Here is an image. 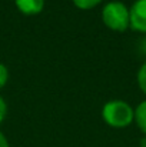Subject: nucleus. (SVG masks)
I'll return each mask as SVG.
<instances>
[{"label": "nucleus", "mask_w": 146, "mask_h": 147, "mask_svg": "<svg viewBox=\"0 0 146 147\" xmlns=\"http://www.w3.org/2000/svg\"><path fill=\"white\" fill-rule=\"evenodd\" d=\"M102 119L105 123L115 129L128 127L135 119V110L123 100H110L102 109Z\"/></svg>", "instance_id": "f257e3e1"}, {"label": "nucleus", "mask_w": 146, "mask_h": 147, "mask_svg": "<svg viewBox=\"0 0 146 147\" xmlns=\"http://www.w3.org/2000/svg\"><path fill=\"white\" fill-rule=\"evenodd\" d=\"M102 20L105 26L113 32H125L130 27L129 9L122 1H109L102 10Z\"/></svg>", "instance_id": "f03ea898"}, {"label": "nucleus", "mask_w": 146, "mask_h": 147, "mask_svg": "<svg viewBox=\"0 0 146 147\" xmlns=\"http://www.w3.org/2000/svg\"><path fill=\"white\" fill-rule=\"evenodd\" d=\"M130 27L136 32L146 33V0H136L129 9Z\"/></svg>", "instance_id": "7ed1b4c3"}, {"label": "nucleus", "mask_w": 146, "mask_h": 147, "mask_svg": "<svg viewBox=\"0 0 146 147\" xmlns=\"http://www.w3.org/2000/svg\"><path fill=\"white\" fill-rule=\"evenodd\" d=\"M14 3L20 13L26 16H35L43 10L46 0H14Z\"/></svg>", "instance_id": "20e7f679"}, {"label": "nucleus", "mask_w": 146, "mask_h": 147, "mask_svg": "<svg viewBox=\"0 0 146 147\" xmlns=\"http://www.w3.org/2000/svg\"><path fill=\"white\" fill-rule=\"evenodd\" d=\"M133 121L138 124V127L141 129V131L146 134V100L141 101L136 109H135V119Z\"/></svg>", "instance_id": "39448f33"}, {"label": "nucleus", "mask_w": 146, "mask_h": 147, "mask_svg": "<svg viewBox=\"0 0 146 147\" xmlns=\"http://www.w3.org/2000/svg\"><path fill=\"white\" fill-rule=\"evenodd\" d=\"M73 4L82 10H89V9H93L96 7L99 3H102V0H72Z\"/></svg>", "instance_id": "423d86ee"}, {"label": "nucleus", "mask_w": 146, "mask_h": 147, "mask_svg": "<svg viewBox=\"0 0 146 147\" xmlns=\"http://www.w3.org/2000/svg\"><path fill=\"white\" fill-rule=\"evenodd\" d=\"M138 86L146 94V61L141 66V69L138 71Z\"/></svg>", "instance_id": "0eeeda50"}, {"label": "nucleus", "mask_w": 146, "mask_h": 147, "mask_svg": "<svg viewBox=\"0 0 146 147\" xmlns=\"http://www.w3.org/2000/svg\"><path fill=\"white\" fill-rule=\"evenodd\" d=\"M7 80H9V70L3 63H0V89L6 86Z\"/></svg>", "instance_id": "6e6552de"}, {"label": "nucleus", "mask_w": 146, "mask_h": 147, "mask_svg": "<svg viewBox=\"0 0 146 147\" xmlns=\"http://www.w3.org/2000/svg\"><path fill=\"white\" fill-rule=\"evenodd\" d=\"M6 113H7V104H6L4 98L0 96V123L4 120V117H6Z\"/></svg>", "instance_id": "1a4fd4ad"}, {"label": "nucleus", "mask_w": 146, "mask_h": 147, "mask_svg": "<svg viewBox=\"0 0 146 147\" xmlns=\"http://www.w3.org/2000/svg\"><path fill=\"white\" fill-rule=\"evenodd\" d=\"M0 147H10L9 146V142H7V139H6V136L0 131Z\"/></svg>", "instance_id": "9d476101"}, {"label": "nucleus", "mask_w": 146, "mask_h": 147, "mask_svg": "<svg viewBox=\"0 0 146 147\" xmlns=\"http://www.w3.org/2000/svg\"><path fill=\"white\" fill-rule=\"evenodd\" d=\"M139 144H141V147H146V134L141 139V143H139Z\"/></svg>", "instance_id": "9b49d317"}]
</instances>
